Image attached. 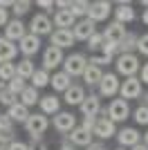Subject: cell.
<instances>
[{"label":"cell","mask_w":148,"mask_h":150,"mask_svg":"<svg viewBox=\"0 0 148 150\" xmlns=\"http://www.w3.org/2000/svg\"><path fill=\"white\" fill-rule=\"evenodd\" d=\"M115 67H117V74L121 76H137L139 69H142V63L137 54H119L117 61H115Z\"/></svg>","instance_id":"obj_1"},{"label":"cell","mask_w":148,"mask_h":150,"mask_svg":"<svg viewBox=\"0 0 148 150\" xmlns=\"http://www.w3.org/2000/svg\"><path fill=\"white\" fill-rule=\"evenodd\" d=\"M101 112H103V117H108L112 123H121V121H126L130 117V103L123 101V99H112L110 105L105 108V110H101Z\"/></svg>","instance_id":"obj_2"},{"label":"cell","mask_w":148,"mask_h":150,"mask_svg":"<svg viewBox=\"0 0 148 150\" xmlns=\"http://www.w3.org/2000/svg\"><path fill=\"white\" fill-rule=\"evenodd\" d=\"M49 128V119L45 117L43 112H36V114H29V119L25 121V132L29 134L31 139H41L45 134V130Z\"/></svg>","instance_id":"obj_3"},{"label":"cell","mask_w":148,"mask_h":150,"mask_svg":"<svg viewBox=\"0 0 148 150\" xmlns=\"http://www.w3.org/2000/svg\"><path fill=\"white\" fill-rule=\"evenodd\" d=\"M27 29H29V34H34V36H52V31H54V23H52V18H49L47 13H36L34 18H31V23L27 25Z\"/></svg>","instance_id":"obj_4"},{"label":"cell","mask_w":148,"mask_h":150,"mask_svg":"<svg viewBox=\"0 0 148 150\" xmlns=\"http://www.w3.org/2000/svg\"><path fill=\"white\" fill-rule=\"evenodd\" d=\"M85 67H88V58L83 56V54H70V56H65V61H63V72H65L70 79L83 76Z\"/></svg>","instance_id":"obj_5"},{"label":"cell","mask_w":148,"mask_h":150,"mask_svg":"<svg viewBox=\"0 0 148 150\" xmlns=\"http://www.w3.org/2000/svg\"><path fill=\"white\" fill-rule=\"evenodd\" d=\"M119 94H121L123 101L142 99V94H144V83L139 81V76H128V79H126V81H121V85H119Z\"/></svg>","instance_id":"obj_6"},{"label":"cell","mask_w":148,"mask_h":150,"mask_svg":"<svg viewBox=\"0 0 148 150\" xmlns=\"http://www.w3.org/2000/svg\"><path fill=\"white\" fill-rule=\"evenodd\" d=\"M79 110H81V117L83 119H94V117H99V112L103 110L101 108V96L99 94H88L85 99H83V103L79 105Z\"/></svg>","instance_id":"obj_7"},{"label":"cell","mask_w":148,"mask_h":150,"mask_svg":"<svg viewBox=\"0 0 148 150\" xmlns=\"http://www.w3.org/2000/svg\"><path fill=\"white\" fill-rule=\"evenodd\" d=\"M110 11H112V2H108V0H94V2H90L88 18L92 23H103V20H108Z\"/></svg>","instance_id":"obj_8"},{"label":"cell","mask_w":148,"mask_h":150,"mask_svg":"<svg viewBox=\"0 0 148 150\" xmlns=\"http://www.w3.org/2000/svg\"><path fill=\"white\" fill-rule=\"evenodd\" d=\"M119 85H121V81H119L117 74H103V79H101V83H99V96H103V99H112L115 94L119 92Z\"/></svg>","instance_id":"obj_9"},{"label":"cell","mask_w":148,"mask_h":150,"mask_svg":"<svg viewBox=\"0 0 148 150\" xmlns=\"http://www.w3.org/2000/svg\"><path fill=\"white\" fill-rule=\"evenodd\" d=\"M27 34H29L27 25H25L23 20H18V18L9 20V23H7V27H5V38H7V40H11V43H20Z\"/></svg>","instance_id":"obj_10"},{"label":"cell","mask_w":148,"mask_h":150,"mask_svg":"<svg viewBox=\"0 0 148 150\" xmlns=\"http://www.w3.org/2000/svg\"><path fill=\"white\" fill-rule=\"evenodd\" d=\"M52 125H54L56 132H61V134H70V132L76 128V117L70 114V112H58V114H54Z\"/></svg>","instance_id":"obj_11"},{"label":"cell","mask_w":148,"mask_h":150,"mask_svg":"<svg viewBox=\"0 0 148 150\" xmlns=\"http://www.w3.org/2000/svg\"><path fill=\"white\" fill-rule=\"evenodd\" d=\"M115 137H117V141H119V148H126V150H130L137 144H142V134H139L137 128H121Z\"/></svg>","instance_id":"obj_12"},{"label":"cell","mask_w":148,"mask_h":150,"mask_svg":"<svg viewBox=\"0 0 148 150\" xmlns=\"http://www.w3.org/2000/svg\"><path fill=\"white\" fill-rule=\"evenodd\" d=\"M63 61H65V56H63V50H58V47H54V45H49V47H45L43 50V69H56L58 65H63Z\"/></svg>","instance_id":"obj_13"},{"label":"cell","mask_w":148,"mask_h":150,"mask_svg":"<svg viewBox=\"0 0 148 150\" xmlns=\"http://www.w3.org/2000/svg\"><path fill=\"white\" fill-rule=\"evenodd\" d=\"M72 34H74V40H90V36H94L97 34V27H94V23L90 18H81V20H76L74 23V29H72Z\"/></svg>","instance_id":"obj_14"},{"label":"cell","mask_w":148,"mask_h":150,"mask_svg":"<svg viewBox=\"0 0 148 150\" xmlns=\"http://www.w3.org/2000/svg\"><path fill=\"white\" fill-rule=\"evenodd\" d=\"M94 137H99V141H105V139H112L117 134V128L108 117H99L97 123H94V130H92Z\"/></svg>","instance_id":"obj_15"},{"label":"cell","mask_w":148,"mask_h":150,"mask_svg":"<svg viewBox=\"0 0 148 150\" xmlns=\"http://www.w3.org/2000/svg\"><path fill=\"white\" fill-rule=\"evenodd\" d=\"M92 132L85 130V128H81V125H76L70 134H65V139H68L72 146H76V148H88V146L92 144Z\"/></svg>","instance_id":"obj_16"},{"label":"cell","mask_w":148,"mask_h":150,"mask_svg":"<svg viewBox=\"0 0 148 150\" xmlns=\"http://www.w3.org/2000/svg\"><path fill=\"white\" fill-rule=\"evenodd\" d=\"M49 45H54V47H58V50H68V47H72V45H74L72 29H56V31H52Z\"/></svg>","instance_id":"obj_17"},{"label":"cell","mask_w":148,"mask_h":150,"mask_svg":"<svg viewBox=\"0 0 148 150\" xmlns=\"http://www.w3.org/2000/svg\"><path fill=\"white\" fill-rule=\"evenodd\" d=\"M38 50H41V38L34 36V34H27V36L18 43V52L25 58H31L34 54H38Z\"/></svg>","instance_id":"obj_18"},{"label":"cell","mask_w":148,"mask_h":150,"mask_svg":"<svg viewBox=\"0 0 148 150\" xmlns=\"http://www.w3.org/2000/svg\"><path fill=\"white\" fill-rule=\"evenodd\" d=\"M126 25H121V23H117V20H112L110 25L103 29V40H108V43H121L123 38H126Z\"/></svg>","instance_id":"obj_19"},{"label":"cell","mask_w":148,"mask_h":150,"mask_svg":"<svg viewBox=\"0 0 148 150\" xmlns=\"http://www.w3.org/2000/svg\"><path fill=\"white\" fill-rule=\"evenodd\" d=\"M38 108H41V112H43L45 117H52V114L61 112V101L56 99V94H47V96H41Z\"/></svg>","instance_id":"obj_20"},{"label":"cell","mask_w":148,"mask_h":150,"mask_svg":"<svg viewBox=\"0 0 148 150\" xmlns=\"http://www.w3.org/2000/svg\"><path fill=\"white\" fill-rule=\"evenodd\" d=\"M65 103L68 105H81L83 103V99H85L88 94H85V88L83 85H79V83H72L68 90H65Z\"/></svg>","instance_id":"obj_21"},{"label":"cell","mask_w":148,"mask_h":150,"mask_svg":"<svg viewBox=\"0 0 148 150\" xmlns=\"http://www.w3.org/2000/svg\"><path fill=\"white\" fill-rule=\"evenodd\" d=\"M112 11H115V20H117V23H121V25L132 23V20L137 18V13H135V9L130 7V2H119Z\"/></svg>","instance_id":"obj_22"},{"label":"cell","mask_w":148,"mask_h":150,"mask_svg":"<svg viewBox=\"0 0 148 150\" xmlns=\"http://www.w3.org/2000/svg\"><path fill=\"white\" fill-rule=\"evenodd\" d=\"M16 56H18V45L11 43V40H7V38L2 36L0 38V65H2V63H11Z\"/></svg>","instance_id":"obj_23"},{"label":"cell","mask_w":148,"mask_h":150,"mask_svg":"<svg viewBox=\"0 0 148 150\" xmlns=\"http://www.w3.org/2000/svg\"><path fill=\"white\" fill-rule=\"evenodd\" d=\"M29 108L27 105H23V103H16V105H11V108H7V117H9V119L14 121V123H23L25 125V121L29 119Z\"/></svg>","instance_id":"obj_24"},{"label":"cell","mask_w":148,"mask_h":150,"mask_svg":"<svg viewBox=\"0 0 148 150\" xmlns=\"http://www.w3.org/2000/svg\"><path fill=\"white\" fill-rule=\"evenodd\" d=\"M83 83L85 85H90V88H94V85H99L101 83V79H103V69L101 67H97V65H92V63H88V67H85V72H83Z\"/></svg>","instance_id":"obj_25"},{"label":"cell","mask_w":148,"mask_h":150,"mask_svg":"<svg viewBox=\"0 0 148 150\" xmlns=\"http://www.w3.org/2000/svg\"><path fill=\"white\" fill-rule=\"evenodd\" d=\"M52 23H54L56 29H72L74 23H76V18L72 16L70 9H65V11H56L54 18H52Z\"/></svg>","instance_id":"obj_26"},{"label":"cell","mask_w":148,"mask_h":150,"mask_svg":"<svg viewBox=\"0 0 148 150\" xmlns=\"http://www.w3.org/2000/svg\"><path fill=\"white\" fill-rule=\"evenodd\" d=\"M72 79H70L68 74H65V72H56L54 76H52V79H49V85H52V88H54V92H65V90L70 88V85H72Z\"/></svg>","instance_id":"obj_27"},{"label":"cell","mask_w":148,"mask_h":150,"mask_svg":"<svg viewBox=\"0 0 148 150\" xmlns=\"http://www.w3.org/2000/svg\"><path fill=\"white\" fill-rule=\"evenodd\" d=\"M34 72H36V65H34V61L31 58H23L20 63H16V76H20V79H31L34 76Z\"/></svg>","instance_id":"obj_28"},{"label":"cell","mask_w":148,"mask_h":150,"mask_svg":"<svg viewBox=\"0 0 148 150\" xmlns=\"http://www.w3.org/2000/svg\"><path fill=\"white\" fill-rule=\"evenodd\" d=\"M38 101H41L38 90L34 88V85H27V88L23 90V94H20V103H23V105H27V108H31V105H36Z\"/></svg>","instance_id":"obj_29"},{"label":"cell","mask_w":148,"mask_h":150,"mask_svg":"<svg viewBox=\"0 0 148 150\" xmlns=\"http://www.w3.org/2000/svg\"><path fill=\"white\" fill-rule=\"evenodd\" d=\"M70 11H72L74 18H88V11H90V2L88 0H72L70 5Z\"/></svg>","instance_id":"obj_30"},{"label":"cell","mask_w":148,"mask_h":150,"mask_svg":"<svg viewBox=\"0 0 148 150\" xmlns=\"http://www.w3.org/2000/svg\"><path fill=\"white\" fill-rule=\"evenodd\" d=\"M137 34H126V38H123L121 43H119V54H135L137 50Z\"/></svg>","instance_id":"obj_31"},{"label":"cell","mask_w":148,"mask_h":150,"mask_svg":"<svg viewBox=\"0 0 148 150\" xmlns=\"http://www.w3.org/2000/svg\"><path fill=\"white\" fill-rule=\"evenodd\" d=\"M49 79H52V76H49V72L41 67V69H36V72H34V76H31L29 81H31V85H34L36 90H41V88H45V85H49Z\"/></svg>","instance_id":"obj_32"},{"label":"cell","mask_w":148,"mask_h":150,"mask_svg":"<svg viewBox=\"0 0 148 150\" xmlns=\"http://www.w3.org/2000/svg\"><path fill=\"white\" fill-rule=\"evenodd\" d=\"M0 134H5V137H11V139H16L14 134H16V130H14V121L7 117V112L2 114L0 112Z\"/></svg>","instance_id":"obj_33"},{"label":"cell","mask_w":148,"mask_h":150,"mask_svg":"<svg viewBox=\"0 0 148 150\" xmlns=\"http://www.w3.org/2000/svg\"><path fill=\"white\" fill-rule=\"evenodd\" d=\"M14 76H16V63H2L0 65V81L9 83Z\"/></svg>","instance_id":"obj_34"},{"label":"cell","mask_w":148,"mask_h":150,"mask_svg":"<svg viewBox=\"0 0 148 150\" xmlns=\"http://www.w3.org/2000/svg\"><path fill=\"white\" fill-rule=\"evenodd\" d=\"M29 9H31V2H29V0H18V2H14V7H11L14 16H16L18 20L23 18V16L29 11Z\"/></svg>","instance_id":"obj_35"},{"label":"cell","mask_w":148,"mask_h":150,"mask_svg":"<svg viewBox=\"0 0 148 150\" xmlns=\"http://www.w3.org/2000/svg\"><path fill=\"white\" fill-rule=\"evenodd\" d=\"M132 119H135V123H139V125H148V105H139V108H135V112H132Z\"/></svg>","instance_id":"obj_36"},{"label":"cell","mask_w":148,"mask_h":150,"mask_svg":"<svg viewBox=\"0 0 148 150\" xmlns=\"http://www.w3.org/2000/svg\"><path fill=\"white\" fill-rule=\"evenodd\" d=\"M25 88H27V85H25V79H20V76H14L11 81L7 83V90H9V92H14L16 96H20Z\"/></svg>","instance_id":"obj_37"},{"label":"cell","mask_w":148,"mask_h":150,"mask_svg":"<svg viewBox=\"0 0 148 150\" xmlns=\"http://www.w3.org/2000/svg\"><path fill=\"white\" fill-rule=\"evenodd\" d=\"M88 63H92V65H97V67H103V65H110V63H115V58L105 56V54H92V56L88 58Z\"/></svg>","instance_id":"obj_38"},{"label":"cell","mask_w":148,"mask_h":150,"mask_svg":"<svg viewBox=\"0 0 148 150\" xmlns=\"http://www.w3.org/2000/svg\"><path fill=\"white\" fill-rule=\"evenodd\" d=\"M0 103H2V105H7V108H11V105H16V103H18V96L5 88V90H2V96H0Z\"/></svg>","instance_id":"obj_39"},{"label":"cell","mask_w":148,"mask_h":150,"mask_svg":"<svg viewBox=\"0 0 148 150\" xmlns=\"http://www.w3.org/2000/svg\"><path fill=\"white\" fill-rule=\"evenodd\" d=\"M101 45H103V34H99V31H97V34L90 36V40H88V50L94 54L97 50H101Z\"/></svg>","instance_id":"obj_40"},{"label":"cell","mask_w":148,"mask_h":150,"mask_svg":"<svg viewBox=\"0 0 148 150\" xmlns=\"http://www.w3.org/2000/svg\"><path fill=\"white\" fill-rule=\"evenodd\" d=\"M101 54L115 58V54H119V45H117V43H108V40H103V45H101Z\"/></svg>","instance_id":"obj_41"},{"label":"cell","mask_w":148,"mask_h":150,"mask_svg":"<svg viewBox=\"0 0 148 150\" xmlns=\"http://www.w3.org/2000/svg\"><path fill=\"white\" fill-rule=\"evenodd\" d=\"M137 52L144 54V56H148V34H144V36L137 38Z\"/></svg>","instance_id":"obj_42"},{"label":"cell","mask_w":148,"mask_h":150,"mask_svg":"<svg viewBox=\"0 0 148 150\" xmlns=\"http://www.w3.org/2000/svg\"><path fill=\"white\" fill-rule=\"evenodd\" d=\"M27 146H29V150H47V144H45L43 139H31Z\"/></svg>","instance_id":"obj_43"},{"label":"cell","mask_w":148,"mask_h":150,"mask_svg":"<svg viewBox=\"0 0 148 150\" xmlns=\"http://www.w3.org/2000/svg\"><path fill=\"white\" fill-rule=\"evenodd\" d=\"M7 150H29V146L25 144V141H20V139H14L11 144H9V148Z\"/></svg>","instance_id":"obj_44"},{"label":"cell","mask_w":148,"mask_h":150,"mask_svg":"<svg viewBox=\"0 0 148 150\" xmlns=\"http://www.w3.org/2000/svg\"><path fill=\"white\" fill-rule=\"evenodd\" d=\"M36 5L41 7V9H45V13H47V11H52V9H54V2H52V0H38Z\"/></svg>","instance_id":"obj_45"},{"label":"cell","mask_w":148,"mask_h":150,"mask_svg":"<svg viewBox=\"0 0 148 150\" xmlns=\"http://www.w3.org/2000/svg\"><path fill=\"white\" fill-rule=\"evenodd\" d=\"M139 81L148 85V63H144V65H142V69H139Z\"/></svg>","instance_id":"obj_46"},{"label":"cell","mask_w":148,"mask_h":150,"mask_svg":"<svg viewBox=\"0 0 148 150\" xmlns=\"http://www.w3.org/2000/svg\"><path fill=\"white\" fill-rule=\"evenodd\" d=\"M97 119H99V117H94V119H83V125H81V128H85V130L92 132V130H94V123H97Z\"/></svg>","instance_id":"obj_47"},{"label":"cell","mask_w":148,"mask_h":150,"mask_svg":"<svg viewBox=\"0 0 148 150\" xmlns=\"http://www.w3.org/2000/svg\"><path fill=\"white\" fill-rule=\"evenodd\" d=\"M11 141H14L11 137H5V134H0V150H7Z\"/></svg>","instance_id":"obj_48"},{"label":"cell","mask_w":148,"mask_h":150,"mask_svg":"<svg viewBox=\"0 0 148 150\" xmlns=\"http://www.w3.org/2000/svg\"><path fill=\"white\" fill-rule=\"evenodd\" d=\"M85 150H108V148H105V144H103V141H92V144L88 146Z\"/></svg>","instance_id":"obj_49"},{"label":"cell","mask_w":148,"mask_h":150,"mask_svg":"<svg viewBox=\"0 0 148 150\" xmlns=\"http://www.w3.org/2000/svg\"><path fill=\"white\" fill-rule=\"evenodd\" d=\"M7 23H9V13L7 9H0V27H7Z\"/></svg>","instance_id":"obj_50"},{"label":"cell","mask_w":148,"mask_h":150,"mask_svg":"<svg viewBox=\"0 0 148 150\" xmlns=\"http://www.w3.org/2000/svg\"><path fill=\"white\" fill-rule=\"evenodd\" d=\"M14 0H0V9H11Z\"/></svg>","instance_id":"obj_51"},{"label":"cell","mask_w":148,"mask_h":150,"mask_svg":"<svg viewBox=\"0 0 148 150\" xmlns=\"http://www.w3.org/2000/svg\"><path fill=\"white\" fill-rule=\"evenodd\" d=\"M58 150H76V146H72V144L68 141V139H65V141L61 144V148H58Z\"/></svg>","instance_id":"obj_52"},{"label":"cell","mask_w":148,"mask_h":150,"mask_svg":"<svg viewBox=\"0 0 148 150\" xmlns=\"http://www.w3.org/2000/svg\"><path fill=\"white\" fill-rule=\"evenodd\" d=\"M130 150H148V146L146 144H137V146H132Z\"/></svg>","instance_id":"obj_53"},{"label":"cell","mask_w":148,"mask_h":150,"mask_svg":"<svg viewBox=\"0 0 148 150\" xmlns=\"http://www.w3.org/2000/svg\"><path fill=\"white\" fill-rule=\"evenodd\" d=\"M142 20H144V25L148 27V9H144V16H142Z\"/></svg>","instance_id":"obj_54"},{"label":"cell","mask_w":148,"mask_h":150,"mask_svg":"<svg viewBox=\"0 0 148 150\" xmlns=\"http://www.w3.org/2000/svg\"><path fill=\"white\" fill-rule=\"evenodd\" d=\"M142 144L148 146V130H146V134H142Z\"/></svg>","instance_id":"obj_55"},{"label":"cell","mask_w":148,"mask_h":150,"mask_svg":"<svg viewBox=\"0 0 148 150\" xmlns=\"http://www.w3.org/2000/svg\"><path fill=\"white\" fill-rule=\"evenodd\" d=\"M7 88V83H0V96H2V90Z\"/></svg>","instance_id":"obj_56"},{"label":"cell","mask_w":148,"mask_h":150,"mask_svg":"<svg viewBox=\"0 0 148 150\" xmlns=\"http://www.w3.org/2000/svg\"><path fill=\"white\" fill-rule=\"evenodd\" d=\"M142 5H144V7H146V9H148V0H144V2H142Z\"/></svg>","instance_id":"obj_57"},{"label":"cell","mask_w":148,"mask_h":150,"mask_svg":"<svg viewBox=\"0 0 148 150\" xmlns=\"http://www.w3.org/2000/svg\"><path fill=\"white\" fill-rule=\"evenodd\" d=\"M144 105H148V94H146V101H144Z\"/></svg>","instance_id":"obj_58"},{"label":"cell","mask_w":148,"mask_h":150,"mask_svg":"<svg viewBox=\"0 0 148 150\" xmlns=\"http://www.w3.org/2000/svg\"><path fill=\"white\" fill-rule=\"evenodd\" d=\"M115 150H126V148H115Z\"/></svg>","instance_id":"obj_59"}]
</instances>
